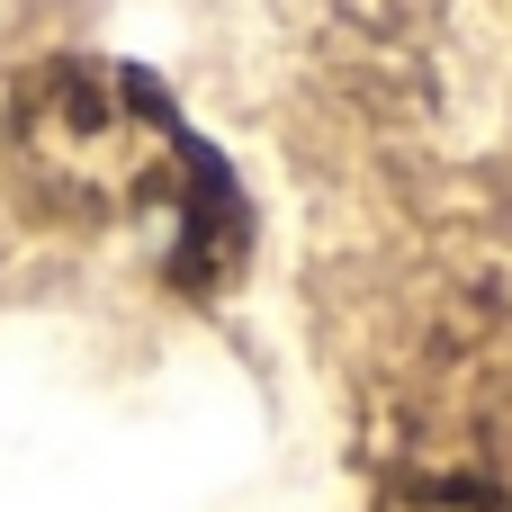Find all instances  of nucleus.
Segmentation results:
<instances>
[{"instance_id":"nucleus-2","label":"nucleus","mask_w":512,"mask_h":512,"mask_svg":"<svg viewBox=\"0 0 512 512\" xmlns=\"http://www.w3.org/2000/svg\"><path fill=\"white\" fill-rule=\"evenodd\" d=\"M378 512H512V495L486 477H396Z\"/></svg>"},{"instance_id":"nucleus-1","label":"nucleus","mask_w":512,"mask_h":512,"mask_svg":"<svg viewBox=\"0 0 512 512\" xmlns=\"http://www.w3.org/2000/svg\"><path fill=\"white\" fill-rule=\"evenodd\" d=\"M9 171L72 225L153 216L162 279L180 297H225L252 252V207L234 162L189 135L171 90L108 54H54L9 90Z\"/></svg>"}]
</instances>
